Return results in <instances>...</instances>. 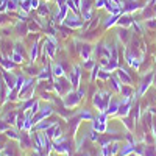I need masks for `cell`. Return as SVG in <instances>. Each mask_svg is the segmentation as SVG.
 <instances>
[{"label": "cell", "instance_id": "cell-1", "mask_svg": "<svg viewBox=\"0 0 156 156\" xmlns=\"http://www.w3.org/2000/svg\"><path fill=\"white\" fill-rule=\"evenodd\" d=\"M112 100V94L109 90H100L94 95V106L98 112H105L109 106V101Z\"/></svg>", "mask_w": 156, "mask_h": 156}, {"label": "cell", "instance_id": "cell-2", "mask_svg": "<svg viewBox=\"0 0 156 156\" xmlns=\"http://www.w3.org/2000/svg\"><path fill=\"white\" fill-rule=\"evenodd\" d=\"M83 95H84V90H83V89H78V90H73V89H72L70 92H67L66 95L62 97L64 106H66V108H73V106H76L78 103L81 101Z\"/></svg>", "mask_w": 156, "mask_h": 156}, {"label": "cell", "instance_id": "cell-3", "mask_svg": "<svg viewBox=\"0 0 156 156\" xmlns=\"http://www.w3.org/2000/svg\"><path fill=\"white\" fill-rule=\"evenodd\" d=\"M34 87H36V83H34V78H30V80L25 81V84L22 86V89L19 90V100H31L33 94H34Z\"/></svg>", "mask_w": 156, "mask_h": 156}, {"label": "cell", "instance_id": "cell-4", "mask_svg": "<svg viewBox=\"0 0 156 156\" xmlns=\"http://www.w3.org/2000/svg\"><path fill=\"white\" fill-rule=\"evenodd\" d=\"M106 120H108V114L106 112H98V115L92 120V129H95V131L100 133V134H105L108 131Z\"/></svg>", "mask_w": 156, "mask_h": 156}, {"label": "cell", "instance_id": "cell-5", "mask_svg": "<svg viewBox=\"0 0 156 156\" xmlns=\"http://www.w3.org/2000/svg\"><path fill=\"white\" fill-rule=\"evenodd\" d=\"M55 90L59 94V95H66L67 92H70L72 90V83L70 80H67L66 76H61V78H56V81H55Z\"/></svg>", "mask_w": 156, "mask_h": 156}, {"label": "cell", "instance_id": "cell-6", "mask_svg": "<svg viewBox=\"0 0 156 156\" xmlns=\"http://www.w3.org/2000/svg\"><path fill=\"white\" fill-rule=\"evenodd\" d=\"M56 45H58V42H56V39L53 36L47 37L44 41V56L45 58L48 56L50 59H53L55 55H56Z\"/></svg>", "mask_w": 156, "mask_h": 156}, {"label": "cell", "instance_id": "cell-7", "mask_svg": "<svg viewBox=\"0 0 156 156\" xmlns=\"http://www.w3.org/2000/svg\"><path fill=\"white\" fill-rule=\"evenodd\" d=\"M81 66H73L72 67V72L69 75V80L72 83V89L73 90H78V87H80V78H81Z\"/></svg>", "mask_w": 156, "mask_h": 156}, {"label": "cell", "instance_id": "cell-8", "mask_svg": "<svg viewBox=\"0 0 156 156\" xmlns=\"http://www.w3.org/2000/svg\"><path fill=\"white\" fill-rule=\"evenodd\" d=\"M51 114H53V108H51L50 105H47L45 108H41V109L37 111V114H34V115L31 117V119H33V123L36 125L37 122H41V120L47 119V117L51 115Z\"/></svg>", "mask_w": 156, "mask_h": 156}, {"label": "cell", "instance_id": "cell-9", "mask_svg": "<svg viewBox=\"0 0 156 156\" xmlns=\"http://www.w3.org/2000/svg\"><path fill=\"white\" fill-rule=\"evenodd\" d=\"M83 19H80V16L78 14H69L67 17H66V20H64V25L66 27H69V28H81L83 27Z\"/></svg>", "mask_w": 156, "mask_h": 156}, {"label": "cell", "instance_id": "cell-10", "mask_svg": "<svg viewBox=\"0 0 156 156\" xmlns=\"http://www.w3.org/2000/svg\"><path fill=\"white\" fill-rule=\"evenodd\" d=\"M153 78H154V73H148V75H145V76L140 80V83H139V90H137L139 95H144V94L147 92V89H148V87L151 86V83H153Z\"/></svg>", "mask_w": 156, "mask_h": 156}, {"label": "cell", "instance_id": "cell-11", "mask_svg": "<svg viewBox=\"0 0 156 156\" xmlns=\"http://www.w3.org/2000/svg\"><path fill=\"white\" fill-rule=\"evenodd\" d=\"M139 8H142V5L137 3L136 0H122V12H128V14H131V12L137 11Z\"/></svg>", "mask_w": 156, "mask_h": 156}, {"label": "cell", "instance_id": "cell-12", "mask_svg": "<svg viewBox=\"0 0 156 156\" xmlns=\"http://www.w3.org/2000/svg\"><path fill=\"white\" fill-rule=\"evenodd\" d=\"M133 22H134V19H133L131 14H128V12H122L119 20H117V25H119L120 28H128V27H131V25H133Z\"/></svg>", "mask_w": 156, "mask_h": 156}, {"label": "cell", "instance_id": "cell-13", "mask_svg": "<svg viewBox=\"0 0 156 156\" xmlns=\"http://www.w3.org/2000/svg\"><path fill=\"white\" fill-rule=\"evenodd\" d=\"M2 76H3V81H5L8 90L16 87V78H17V75H12L9 70H3L2 72Z\"/></svg>", "mask_w": 156, "mask_h": 156}, {"label": "cell", "instance_id": "cell-14", "mask_svg": "<svg viewBox=\"0 0 156 156\" xmlns=\"http://www.w3.org/2000/svg\"><path fill=\"white\" fill-rule=\"evenodd\" d=\"M78 53L80 56L86 61V59H90V55H92V47L89 44H84V42H80L78 44Z\"/></svg>", "mask_w": 156, "mask_h": 156}, {"label": "cell", "instance_id": "cell-15", "mask_svg": "<svg viewBox=\"0 0 156 156\" xmlns=\"http://www.w3.org/2000/svg\"><path fill=\"white\" fill-rule=\"evenodd\" d=\"M115 76L120 80V83H122V84H131V81H133L131 75H129L126 70H123L122 67H119V69L115 70Z\"/></svg>", "mask_w": 156, "mask_h": 156}, {"label": "cell", "instance_id": "cell-16", "mask_svg": "<svg viewBox=\"0 0 156 156\" xmlns=\"http://www.w3.org/2000/svg\"><path fill=\"white\" fill-rule=\"evenodd\" d=\"M67 14H69V8H67V5H66V3H62V5H59V9H58V12H56V16H55V22L64 23V20H66Z\"/></svg>", "mask_w": 156, "mask_h": 156}, {"label": "cell", "instance_id": "cell-17", "mask_svg": "<svg viewBox=\"0 0 156 156\" xmlns=\"http://www.w3.org/2000/svg\"><path fill=\"white\" fill-rule=\"evenodd\" d=\"M129 112H131V100H128V101H120V108L119 111H117L115 115H119V117H126L129 115Z\"/></svg>", "mask_w": 156, "mask_h": 156}, {"label": "cell", "instance_id": "cell-18", "mask_svg": "<svg viewBox=\"0 0 156 156\" xmlns=\"http://www.w3.org/2000/svg\"><path fill=\"white\" fill-rule=\"evenodd\" d=\"M56 122H51V120H47V119H44V120H41V122H37L36 125H34V129L36 131H41V133H45L47 129L51 126V125H55Z\"/></svg>", "mask_w": 156, "mask_h": 156}, {"label": "cell", "instance_id": "cell-19", "mask_svg": "<svg viewBox=\"0 0 156 156\" xmlns=\"http://www.w3.org/2000/svg\"><path fill=\"white\" fill-rule=\"evenodd\" d=\"M119 108H120V100H111L109 101V106H108V109L105 111L106 114H108V117H111V115H115L117 114V111H119Z\"/></svg>", "mask_w": 156, "mask_h": 156}, {"label": "cell", "instance_id": "cell-20", "mask_svg": "<svg viewBox=\"0 0 156 156\" xmlns=\"http://www.w3.org/2000/svg\"><path fill=\"white\" fill-rule=\"evenodd\" d=\"M51 73H53L55 78L64 76V73H66V70H64V64H59V62L51 64Z\"/></svg>", "mask_w": 156, "mask_h": 156}, {"label": "cell", "instance_id": "cell-21", "mask_svg": "<svg viewBox=\"0 0 156 156\" xmlns=\"http://www.w3.org/2000/svg\"><path fill=\"white\" fill-rule=\"evenodd\" d=\"M76 115L80 117V120H86V122H92V120L95 119L94 114L90 112L89 109H86V108H84V109H80V111L76 112Z\"/></svg>", "mask_w": 156, "mask_h": 156}, {"label": "cell", "instance_id": "cell-22", "mask_svg": "<svg viewBox=\"0 0 156 156\" xmlns=\"http://www.w3.org/2000/svg\"><path fill=\"white\" fill-rule=\"evenodd\" d=\"M123 98H133L134 97V90L131 87V84H122V89L119 92Z\"/></svg>", "mask_w": 156, "mask_h": 156}, {"label": "cell", "instance_id": "cell-23", "mask_svg": "<svg viewBox=\"0 0 156 156\" xmlns=\"http://www.w3.org/2000/svg\"><path fill=\"white\" fill-rule=\"evenodd\" d=\"M0 64L3 66V70H12V69L17 66V64L12 61L11 58H3L2 55H0Z\"/></svg>", "mask_w": 156, "mask_h": 156}, {"label": "cell", "instance_id": "cell-24", "mask_svg": "<svg viewBox=\"0 0 156 156\" xmlns=\"http://www.w3.org/2000/svg\"><path fill=\"white\" fill-rule=\"evenodd\" d=\"M51 67H44L41 72H37L36 78H37V81H44V80H50L51 78Z\"/></svg>", "mask_w": 156, "mask_h": 156}, {"label": "cell", "instance_id": "cell-25", "mask_svg": "<svg viewBox=\"0 0 156 156\" xmlns=\"http://www.w3.org/2000/svg\"><path fill=\"white\" fill-rule=\"evenodd\" d=\"M20 144H22V147L23 148H28V147H33V144H31V136L30 134H27V131L25 129H22V136H20Z\"/></svg>", "mask_w": 156, "mask_h": 156}, {"label": "cell", "instance_id": "cell-26", "mask_svg": "<svg viewBox=\"0 0 156 156\" xmlns=\"http://www.w3.org/2000/svg\"><path fill=\"white\" fill-rule=\"evenodd\" d=\"M109 84H111V89L114 90V92H120L122 83H120V80H119L115 75H111V76H109Z\"/></svg>", "mask_w": 156, "mask_h": 156}, {"label": "cell", "instance_id": "cell-27", "mask_svg": "<svg viewBox=\"0 0 156 156\" xmlns=\"http://www.w3.org/2000/svg\"><path fill=\"white\" fill-rule=\"evenodd\" d=\"M134 147H136V144H126V145H123L122 148H120V151H119V156H129L131 153H134Z\"/></svg>", "mask_w": 156, "mask_h": 156}, {"label": "cell", "instance_id": "cell-28", "mask_svg": "<svg viewBox=\"0 0 156 156\" xmlns=\"http://www.w3.org/2000/svg\"><path fill=\"white\" fill-rule=\"evenodd\" d=\"M37 56H39V44H37V41H34L31 45V50H30V62L33 64L37 59Z\"/></svg>", "mask_w": 156, "mask_h": 156}, {"label": "cell", "instance_id": "cell-29", "mask_svg": "<svg viewBox=\"0 0 156 156\" xmlns=\"http://www.w3.org/2000/svg\"><path fill=\"white\" fill-rule=\"evenodd\" d=\"M80 117L78 115H75L73 119L70 120V123H69V129H70V134L72 136H75V133H76V128H78V125H80Z\"/></svg>", "mask_w": 156, "mask_h": 156}, {"label": "cell", "instance_id": "cell-30", "mask_svg": "<svg viewBox=\"0 0 156 156\" xmlns=\"http://www.w3.org/2000/svg\"><path fill=\"white\" fill-rule=\"evenodd\" d=\"M37 14L41 16V17H45V16H48L50 14V8H48V5L47 3H41L37 6Z\"/></svg>", "mask_w": 156, "mask_h": 156}, {"label": "cell", "instance_id": "cell-31", "mask_svg": "<svg viewBox=\"0 0 156 156\" xmlns=\"http://www.w3.org/2000/svg\"><path fill=\"white\" fill-rule=\"evenodd\" d=\"M119 17H120V14H111V17H108L106 20H105V28H109V27H112V25H115L117 23V20H119Z\"/></svg>", "mask_w": 156, "mask_h": 156}, {"label": "cell", "instance_id": "cell-32", "mask_svg": "<svg viewBox=\"0 0 156 156\" xmlns=\"http://www.w3.org/2000/svg\"><path fill=\"white\" fill-rule=\"evenodd\" d=\"M122 122H123V125L126 126V129H128V131H133V129H134V119H131V117H122Z\"/></svg>", "mask_w": 156, "mask_h": 156}, {"label": "cell", "instance_id": "cell-33", "mask_svg": "<svg viewBox=\"0 0 156 156\" xmlns=\"http://www.w3.org/2000/svg\"><path fill=\"white\" fill-rule=\"evenodd\" d=\"M64 3L67 5V8H69V9H72V12H73V14H78V16H80V8H78V6L75 5V2H73V0H66Z\"/></svg>", "mask_w": 156, "mask_h": 156}, {"label": "cell", "instance_id": "cell-34", "mask_svg": "<svg viewBox=\"0 0 156 156\" xmlns=\"http://www.w3.org/2000/svg\"><path fill=\"white\" fill-rule=\"evenodd\" d=\"M6 9L8 11L19 9V0H6Z\"/></svg>", "mask_w": 156, "mask_h": 156}, {"label": "cell", "instance_id": "cell-35", "mask_svg": "<svg viewBox=\"0 0 156 156\" xmlns=\"http://www.w3.org/2000/svg\"><path fill=\"white\" fill-rule=\"evenodd\" d=\"M12 61H14L16 64H20V62H23V55L22 53H19V51H14L12 50V53H11V56H9Z\"/></svg>", "mask_w": 156, "mask_h": 156}, {"label": "cell", "instance_id": "cell-36", "mask_svg": "<svg viewBox=\"0 0 156 156\" xmlns=\"http://www.w3.org/2000/svg\"><path fill=\"white\" fill-rule=\"evenodd\" d=\"M117 34H119V39H120V41H122L123 44H126V41L129 39V36H128V31H126V28H120V30H119V33H117Z\"/></svg>", "mask_w": 156, "mask_h": 156}, {"label": "cell", "instance_id": "cell-37", "mask_svg": "<svg viewBox=\"0 0 156 156\" xmlns=\"http://www.w3.org/2000/svg\"><path fill=\"white\" fill-rule=\"evenodd\" d=\"M16 120H17V114H16V112H9V114L5 117V122L9 123V125H14Z\"/></svg>", "mask_w": 156, "mask_h": 156}, {"label": "cell", "instance_id": "cell-38", "mask_svg": "<svg viewBox=\"0 0 156 156\" xmlns=\"http://www.w3.org/2000/svg\"><path fill=\"white\" fill-rule=\"evenodd\" d=\"M109 145H111V154H112V156H115L117 153L120 151V144H119L117 140H114L112 144H109Z\"/></svg>", "mask_w": 156, "mask_h": 156}, {"label": "cell", "instance_id": "cell-39", "mask_svg": "<svg viewBox=\"0 0 156 156\" xmlns=\"http://www.w3.org/2000/svg\"><path fill=\"white\" fill-rule=\"evenodd\" d=\"M142 156H156V148L153 145H145V151Z\"/></svg>", "mask_w": 156, "mask_h": 156}, {"label": "cell", "instance_id": "cell-40", "mask_svg": "<svg viewBox=\"0 0 156 156\" xmlns=\"http://www.w3.org/2000/svg\"><path fill=\"white\" fill-rule=\"evenodd\" d=\"M6 136H8V137H11V139H16V140H19V139H20V136L17 134L16 129H9V128L6 129Z\"/></svg>", "mask_w": 156, "mask_h": 156}, {"label": "cell", "instance_id": "cell-41", "mask_svg": "<svg viewBox=\"0 0 156 156\" xmlns=\"http://www.w3.org/2000/svg\"><path fill=\"white\" fill-rule=\"evenodd\" d=\"M39 109H41V108H39V100H34V101H33V105H31V111H30L31 117H33L34 114H37Z\"/></svg>", "mask_w": 156, "mask_h": 156}, {"label": "cell", "instance_id": "cell-42", "mask_svg": "<svg viewBox=\"0 0 156 156\" xmlns=\"http://www.w3.org/2000/svg\"><path fill=\"white\" fill-rule=\"evenodd\" d=\"M89 139L92 140V142H97L100 139V133H97L95 129H90V133H89Z\"/></svg>", "mask_w": 156, "mask_h": 156}, {"label": "cell", "instance_id": "cell-43", "mask_svg": "<svg viewBox=\"0 0 156 156\" xmlns=\"http://www.w3.org/2000/svg\"><path fill=\"white\" fill-rule=\"evenodd\" d=\"M94 66H95L94 59H86V61L83 62V67H84V69H90V70H92V69H94Z\"/></svg>", "mask_w": 156, "mask_h": 156}, {"label": "cell", "instance_id": "cell-44", "mask_svg": "<svg viewBox=\"0 0 156 156\" xmlns=\"http://www.w3.org/2000/svg\"><path fill=\"white\" fill-rule=\"evenodd\" d=\"M145 27H147V28H151V30L156 28V19H148V20L145 22Z\"/></svg>", "mask_w": 156, "mask_h": 156}, {"label": "cell", "instance_id": "cell-45", "mask_svg": "<svg viewBox=\"0 0 156 156\" xmlns=\"http://www.w3.org/2000/svg\"><path fill=\"white\" fill-rule=\"evenodd\" d=\"M133 119L134 120H139L140 119V111H139V105L134 106V111H133Z\"/></svg>", "mask_w": 156, "mask_h": 156}, {"label": "cell", "instance_id": "cell-46", "mask_svg": "<svg viewBox=\"0 0 156 156\" xmlns=\"http://www.w3.org/2000/svg\"><path fill=\"white\" fill-rule=\"evenodd\" d=\"M106 5V0H95V8L100 9V8H105Z\"/></svg>", "mask_w": 156, "mask_h": 156}, {"label": "cell", "instance_id": "cell-47", "mask_svg": "<svg viewBox=\"0 0 156 156\" xmlns=\"http://www.w3.org/2000/svg\"><path fill=\"white\" fill-rule=\"evenodd\" d=\"M39 5H41V2H39V0H31V8H33V9H37Z\"/></svg>", "mask_w": 156, "mask_h": 156}, {"label": "cell", "instance_id": "cell-48", "mask_svg": "<svg viewBox=\"0 0 156 156\" xmlns=\"http://www.w3.org/2000/svg\"><path fill=\"white\" fill-rule=\"evenodd\" d=\"M31 156H45V154H42V153H39V151H34Z\"/></svg>", "mask_w": 156, "mask_h": 156}, {"label": "cell", "instance_id": "cell-49", "mask_svg": "<svg viewBox=\"0 0 156 156\" xmlns=\"http://www.w3.org/2000/svg\"><path fill=\"white\" fill-rule=\"evenodd\" d=\"M56 2H58V6H59V5H62L64 2H66V0H56Z\"/></svg>", "mask_w": 156, "mask_h": 156}, {"label": "cell", "instance_id": "cell-50", "mask_svg": "<svg viewBox=\"0 0 156 156\" xmlns=\"http://www.w3.org/2000/svg\"><path fill=\"white\" fill-rule=\"evenodd\" d=\"M97 156H103V154H101V153H100V154H97Z\"/></svg>", "mask_w": 156, "mask_h": 156}]
</instances>
